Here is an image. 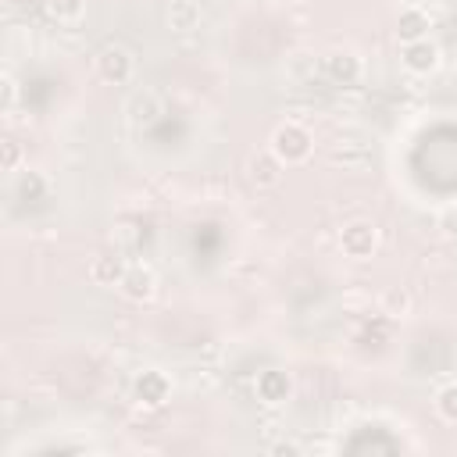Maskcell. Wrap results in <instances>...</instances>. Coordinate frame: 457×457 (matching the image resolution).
<instances>
[{
  "label": "cell",
  "mask_w": 457,
  "mask_h": 457,
  "mask_svg": "<svg viewBox=\"0 0 457 457\" xmlns=\"http://www.w3.org/2000/svg\"><path fill=\"white\" fill-rule=\"evenodd\" d=\"M400 61H403V68L411 71V75H432L439 64H443V50H439V43L436 39H414V43H403V50H400Z\"/></svg>",
  "instance_id": "cell-4"
},
{
  "label": "cell",
  "mask_w": 457,
  "mask_h": 457,
  "mask_svg": "<svg viewBox=\"0 0 457 457\" xmlns=\"http://www.w3.org/2000/svg\"><path fill=\"white\" fill-rule=\"evenodd\" d=\"M132 396H136L143 407H164L168 396H171V378H168L164 371H157V368H146V371L136 375Z\"/></svg>",
  "instance_id": "cell-6"
},
{
  "label": "cell",
  "mask_w": 457,
  "mask_h": 457,
  "mask_svg": "<svg viewBox=\"0 0 457 457\" xmlns=\"http://www.w3.org/2000/svg\"><path fill=\"white\" fill-rule=\"evenodd\" d=\"M82 11H86V0H46V14H50L54 21H61V25L79 21Z\"/></svg>",
  "instance_id": "cell-13"
},
{
  "label": "cell",
  "mask_w": 457,
  "mask_h": 457,
  "mask_svg": "<svg viewBox=\"0 0 457 457\" xmlns=\"http://www.w3.org/2000/svg\"><path fill=\"white\" fill-rule=\"evenodd\" d=\"M436 411L443 421L457 425V382H446L439 393H436Z\"/></svg>",
  "instance_id": "cell-14"
},
{
  "label": "cell",
  "mask_w": 457,
  "mask_h": 457,
  "mask_svg": "<svg viewBox=\"0 0 457 457\" xmlns=\"http://www.w3.org/2000/svg\"><path fill=\"white\" fill-rule=\"evenodd\" d=\"M0 146H4V154H0L4 171H18V168H21V143H18V139H4Z\"/></svg>",
  "instance_id": "cell-16"
},
{
  "label": "cell",
  "mask_w": 457,
  "mask_h": 457,
  "mask_svg": "<svg viewBox=\"0 0 457 457\" xmlns=\"http://www.w3.org/2000/svg\"><path fill=\"white\" fill-rule=\"evenodd\" d=\"M428 29H432V18L425 14V7H400V18H396V36H400V43L425 39Z\"/></svg>",
  "instance_id": "cell-10"
},
{
  "label": "cell",
  "mask_w": 457,
  "mask_h": 457,
  "mask_svg": "<svg viewBox=\"0 0 457 457\" xmlns=\"http://www.w3.org/2000/svg\"><path fill=\"white\" fill-rule=\"evenodd\" d=\"M253 389H257V400L261 403H286L289 400V393H293V378H289V371H282V368H264L261 375H257V382H253Z\"/></svg>",
  "instance_id": "cell-9"
},
{
  "label": "cell",
  "mask_w": 457,
  "mask_h": 457,
  "mask_svg": "<svg viewBox=\"0 0 457 457\" xmlns=\"http://www.w3.org/2000/svg\"><path fill=\"white\" fill-rule=\"evenodd\" d=\"M325 75H328L336 86H353V82H361V75H364V61H361L353 50L336 46V50L325 54Z\"/></svg>",
  "instance_id": "cell-7"
},
{
  "label": "cell",
  "mask_w": 457,
  "mask_h": 457,
  "mask_svg": "<svg viewBox=\"0 0 457 457\" xmlns=\"http://www.w3.org/2000/svg\"><path fill=\"white\" fill-rule=\"evenodd\" d=\"M436 228L446 236V239H457V204H446L436 218Z\"/></svg>",
  "instance_id": "cell-15"
},
{
  "label": "cell",
  "mask_w": 457,
  "mask_h": 457,
  "mask_svg": "<svg viewBox=\"0 0 457 457\" xmlns=\"http://www.w3.org/2000/svg\"><path fill=\"white\" fill-rule=\"evenodd\" d=\"M271 453H300V446H293V443H275Z\"/></svg>",
  "instance_id": "cell-19"
},
{
  "label": "cell",
  "mask_w": 457,
  "mask_h": 457,
  "mask_svg": "<svg viewBox=\"0 0 457 457\" xmlns=\"http://www.w3.org/2000/svg\"><path fill=\"white\" fill-rule=\"evenodd\" d=\"M386 303H389V307H396V303H400V311H407V307H411V296H407V293H400V289H393Z\"/></svg>",
  "instance_id": "cell-18"
},
{
  "label": "cell",
  "mask_w": 457,
  "mask_h": 457,
  "mask_svg": "<svg viewBox=\"0 0 457 457\" xmlns=\"http://www.w3.org/2000/svg\"><path fill=\"white\" fill-rule=\"evenodd\" d=\"M14 100H18V82L11 75H4V111H11Z\"/></svg>",
  "instance_id": "cell-17"
},
{
  "label": "cell",
  "mask_w": 457,
  "mask_h": 457,
  "mask_svg": "<svg viewBox=\"0 0 457 457\" xmlns=\"http://www.w3.org/2000/svg\"><path fill=\"white\" fill-rule=\"evenodd\" d=\"M125 261L121 257H114V253H100V257H93L89 261V278L96 282V286H118L121 282V275H125Z\"/></svg>",
  "instance_id": "cell-12"
},
{
  "label": "cell",
  "mask_w": 457,
  "mask_h": 457,
  "mask_svg": "<svg viewBox=\"0 0 457 457\" xmlns=\"http://www.w3.org/2000/svg\"><path fill=\"white\" fill-rule=\"evenodd\" d=\"M243 171H246V179H250L257 189H271V186H278V182H282L286 164L271 154V146H264V150H253V154L246 157Z\"/></svg>",
  "instance_id": "cell-5"
},
{
  "label": "cell",
  "mask_w": 457,
  "mask_h": 457,
  "mask_svg": "<svg viewBox=\"0 0 457 457\" xmlns=\"http://www.w3.org/2000/svg\"><path fill=\"white\" fill-rule=\"evenodd\" d=\"M164 21L171 32H193L200 25V4L196 0H171L164 11Z\"/></svg>",
  "instance_id": "cell-11"
},
{
  "label": "cell",
  "mask_w": 457,
  "mask_h": 457,
  "mask_svg": "<svg viewBox=\"0 0 457 457\" xmlns=\"http://www.w3.org/2000/svg\"><path fill=\"white\" fill-rule=\"evenodd\" d=\"M400 7H425V0H396Z\"/></svg>",
  "instance_id": "cell-20"
},
{
  "label": "cell",
  "mask_w": 457,
  "mask_h": 457,
  "mask_svg": "<svg viewBox=\"0 0 457 457\" xmlns=\"http://www.w3.org/2000/svg\"><path fill=\"white\" fill-rule=\"evenodd\" d=\"M268 146H271V154L289 168V164H303V161L311 157V150H314V136H311L303 125L286 121V125H278V129L271 132Z\"/></svg>",
  "instance_id": "cell-1"
},
{
  "label": "cell",
  "mask_w": 457,
  "mask_h": 457,
  "mask_svg": "<svg viewBox=\"0 0 457 457\" xmlns=\"http://www.w3.org/2000/svg\"><path fill=\"white\" fill-rule=\"evenodd\" d=\"M339 250L353 261H368L378 250V225L368 218H353L339 228Z\"/></svg>",
  "instance_id": "cell-2"
},
{
  "label": "cell",
  "mask_w": 457,
  "mask_h": 457,
  "mask_svg": "<svg viewBox=\"0 0 457 457\" xmlns=\"http://www.w3.org/2000/svg\"><path fill=\"white\" fill-rule=\"evenodd\" d=\"M136 71V57L129 46L121 43H107L96 50V75L107 82V86H125Z\"/></svg>",
  "instance_id": "cell-3"
},
{
  "label": "cell",
  "mask_w": 457,
  "mask_h": 457,
  "mask_svg": "<svg viewBox=\"0 0 457 457\" xmlns=\"http://www.w3.org/2000/svg\"><path fill=\"white\" fill-rule=\"evenodd\" d=\"M118 293H121L125 300H132V303L154 300V293H157V275H154V268H146V264H129L125 275H121V282H118Z\"/></svg>",
  "instance_id": "cell-8"
}]
</instances>
